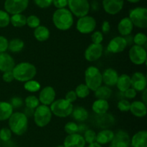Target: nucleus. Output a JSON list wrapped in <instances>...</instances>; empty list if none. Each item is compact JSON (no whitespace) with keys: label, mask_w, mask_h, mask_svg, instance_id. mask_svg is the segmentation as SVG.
Instances as JSON below:
<instances>
[{"label":"nucleus","mask_w":147,"mask_h":147,"mask_svg":"<svg viewBox=\"0 0 147 147\" xmlns=\"http://www.w3.org/2000/svg\"><path fill=\"white\" fill-rule=\"evenodd\" d=\"M71 114L73 115V119L79 122L85 121L88 118V111L85 108L81 107V106H78L76 109H73Z\"/></svg>","instance_id":"obj_29"},{"label":"nucleus","mask_w":147,"mask_h":147,"mask_svg":"<svg viewBox=\"0 0 147 147\" xmlns=\"http://www.w3.org/2000/svg\"><path fill=\"white\" fill-rule=\"evenodd\" d=\"M24 47V43L21 39L14 38L9 42L8 49L11 53H20L23 50Z\"/></svg>","instance_id":"obj_31"},{"label":"nucleus","mask_w":147,"mask_h":147,"mask_svg":"<svg viewBox=\"0 0 147 147\" xmlns=\"http://www.w3.org/2000/svg\"><path fill=\"white\" fill-rule=\"evenodd\" d=\"M50 110L53 114L60 118H65L70 116L73 110V106L71 103L65 98L54 100L50 105Z\"/></svg>","instance_id":"obj_5"},{"label":"nucleus","mask_w":147,"mask_h":147,"mask_svg":"<svg viewBox=\"0 0 147 147\" xmlns=\"http://www.w3.org/2000/svg\"><path fill=\"white\" fill-rule=\"evenodd\" d=\"M53 22L56 28L65 31L71 28L73 24V14L65 8L57 9L53 15Z\"/></svg>","instance_id":"obj_2"},{"label":"nucleus","mask_w":147,"mask_h":147,"mask_svg":"<svg viewBox=\"0 0 147 147\" xmlns=\"http://www.w3.org/2000/svg\"><path fill=\"white\" fill-rule=\"evenodd\" d=\"M10 23L14 27H22L26 25L27 17L22 14H13L10 17Z\"/></svg>","instance_id":"obj_32"},{"label":"nucleus","mask_w":147,"mask_h":147,"mask_svg":"<svg viewBox=\"0 0 147 147\" xmlns=\"http://www.w3.org/2000/svg\"><path fill=\"white\" fill-rule=\"evenodd\" d=\"M70 11L78 17L86 16L90 10V4L88 0H67Z\"/></svg>","instance_id":"obj_8"},{"label":"nucleus","mask_w":147,"mask_h":147,"mask_svg":"<svg viewBox=\"0 0 147 147\" xmlns=\"http://www.w3.org/2000/svg\"><path fill=\"white\" fill-rule=\"evenodd\" d=\"M53 4L57 9H63L67 5V0H53Z\"/></svg>","instance_id":"obj_49"},{"label":"nucleus","mask_w":147,"mask_h":147,"mask_svg":"<svg viewBox=\"0 0 147 147\" xmlns=\"http://www.w3.org/2000/svg\"><path fill=\"white\" fill-rule=\"evenodd\" d=\"M96 135L97 134H96V132L93 130H92V129H87L85 131L84 136H83L86 143L90 144L96 142Z\"/></svg>","instance_id":"obj_37"},{"label":"nucleus","mask_w":147,"mask_h":147,"mask_svg":"<svg viewBox=\"0 0 147 147\" xmlns=\"http://www.w3.org/2000/svg\"><path fill=\"white\" fill-rule=\"evenodd\" d=\"M91 40L94 44H101L103 40V33L100 31H96L92 34Z\"/></svg>","instance_id":"obj_43"},{"label":"nucleus","mask_w":147,"mask_h":147,"mask_svg":"<svg viewBox=\"0 0 147 147\" xmlns=\"http://www.w3.org/2000/svg\"><path fill=\"white\" fill-rule=\"evenodd\" d=\"M56 147H65L63 145H58V146H57Z\"/></svg>","instance_id":"obj_56"},{"label":"nucleus","mask_w":147,"mask_h":147,"mask_svg":"<svg viewBox=\"0 0 147 147\" xmlns=\"http://www.w3.org/2000/svg\"><path fill=\"white\" fill-rule=\"evenodd\" d=\"M34 109H29V108L26 107L25 110H24V113L27 117H31V116H33L34 115Z\"/></svg>","instance_id":"obj_52"},{"label":"nucleus","mask_w":147,"mask_h":147,"mask_svg":"<svg viewBox=\"0 0 147 147\" xmlns=\"http://www.w3.org/2000/svg\"><path fill=\"white\" fill-rule=\"evenodd\" d=\"M29 0H6L4 9L8 14H21L27 8Z\"/></svg>","instance_id":"obj_10"},{"label":"nucleus","mask_w":147,"mask_h":147,"mask_svg":"<svg viewBox=\"0 0 147 147\" xmlns=\"http://www.w3.org/2000/svg\"><path fill=\"white\" fill-rule=\"evenodd\" d=\"M116 86L120 91L124 93L131 88V77L127 74H122L119 76Z\"/></svg>","instance_id":"obj_28"},{"label":"nucleus","mask_w":147,"mask_h":147,"mask_svg":"<svg viewBox=\"0 0 147 147\" xmlns=\"http://www.w3.org/2000/svg\"><path fill=\"white\" fill-rule=\"evenodd\" d=\"M95 96L97 99H103L107 100L111 96L112 90L106 86H100L95 90Z\"/></svg>","instance_id":"obj_30"},{"label":"nucleus","mask_w":147,"mask_h":147,"mask_svg":"<svg viewBox=\"0 0 147 147\" xmlns=\"http://www.w3.org/2000/svg\"><path fill=\"white\" fill-rule=\"evenodd\" d=\"M142 102L145 104H146L147 103V89H145L143 92H142Z\"/></svg>","instance_id":"obj_53"},{"label":"nucleus","mask_w":147,"mask_h":147,"mask_svg":"<svg viewBox=\"0 0 147 147\" xmlns=\"http://www.w3.org/2000/svg\"><path fill=\"white\" fill-rule=\"evenodd\" d=\"M76 94L77 96V98H86V97L88 96L90 94V89L88 88V86L86 84H82L78 85L76 87Z\"/></svg>","instance_id":"obj_33"},{"label":"nucleus","mask_w":147,"mask_h":147,"mask_svg":"<svg viewBox=\"0 0 147 147\" xmlns=\"http://www.w3.org/2000/svg\"><path fill=\"white\" fill-rule=\"evenodd\" d=\"M129 56L131 63L134 65H141L146 62V51L142 46H132L129 52Z\"/></svg>","instance_id":"obj_11"},{"label":"nucleus","mask_w":147,"mask_h":147,"mask_svg":"<svg viewBox=\"0 0 147 147\" xmlns=\"http://www.w3.org/2000/svg\"><path fill=\"white\" fill-rule=\"evenodd\" d=\"M132 147H147L146 131H140L133 136L131 139Z\"/></svg>","instance_id":"obj_22"},{"label":"nucleus","mask_w":147,"mask_h":147,"mask_svg":"<svg viewBox=\"0 0 147 147\" xmlns=\"http://www.w3.org/2000/svg\"><path fill=\"white\" fill-rule=\"evenodd\" d=\"M11 137V131L8 128H3L0 130V141L7 142Z\"/></svg>","instance_id":"obj_41"},{"label":"nucleus","mask_w":147,"mask_h":147,"mask_svg":"<svg viewBox=\"0 0 147 147\" xmlns=\"http://www.w3.org/2000/svg\"><path fill=\"white\" fill-rule=\"evenodd\" d=\"M87 147H102V146L99 144H98L97 142H94V143L89 144Z\"/></svg>","instance_id":"obj_54"},{"label":"nucleus","mask_w":147,"mask_h":147,"mask_svg":"<svg viewBox=\"0 0 147 147\" xmlns=\"http://www.w3.org/2000/svg\"><path fill=\"white\" fill-rule=\"evenodd\" d=\"M0 145H1V141H0Z\"/></svg>","instance_id":"obj_58"},{"label":"nucleus","mask_w":147,"mask_h":147,"mask_svg":"<svg viewBox=\"0 0 147 147\" xmlns=\"http://www.w3.org/2000/svg\"><path fill=\"white\" fill-rule=\"evenodd\" d=\"M131 107V103H129V100H121L118 103V109L122 112H127L130 111Z\"/></svg>","instance_id":"obj_42"},{"label":"nucleus","mask_w":147,"mask_h":147,"mask_svg":"<svg viewBox=\"0 0 147 147\" xmlns=\"http://www.w3.org/2000/svg\"><path fill=\"white\" fill-rule=\"evenodd\" d=\"M10 104L12 106V108H16V109H18L20 108L21 106H22L23 105V100L20 97H14L11 99L10 100Z\"/></svg>","instance_id":"obj_45"},{"label":"nucleus","mask_w":147,"mask_h":147,"mask_svg":"<svg viewBox=\"0 0 147 147\" xmlns=\"http://www.w3.org/2000/svg\"><path fill=\"white\" fill-rule=\"evenodd\" d=\"M13 109L9 103L0 101V121L8 120L13 113Z\"/></svg>","instance_id":"obj_26"},{"label":"nucleus","mask_w":147,"mask_h":147,"mask_svg":"<svg viewBox=\"0 0 147 147\" xmlns=\"http://www.w3.org/2000/svg\"><path fill=\"white\" fill-rule=\"evenodd\" d=\"M9 41L4 36H0V53H5L8 50Z\"/></svg>","instance_id":"obj_44"},{"label":"nucleus","mask_w":147,"mask_h":147,"mask_svg":"<svg viewBox=\"0 0 147 147\" xmlns=\"http://www.w3.org/2000/svg\"><path fill=\"white\" fill-rule=\"evenodd\" d=\"M109 147H113V146H111H111H109Z\"/></svg>","instance_id":"obj_57"},{"label":"nucleus","mask_w":147,"mask_h":147,"mask_svg":"<svg viewBox=\"0 0 147 147\" xmlns=\"http://www.w3.org/2000/svg\"><path fill=\"white\" fill-rule=\"evenodd\" d=\"M2 79L6 83H11L14 80V76H13L12 70L11 71L4 72L2 76Z\"/></svg>","instance_id":"obj_48"},{"label":"nucleus","mask_w":147,"mask_h":147,"mask_svg":"<svg viewBox=\"0 0 147 147\" xmlns=\"http://www.w3.org/2000/svg\"><path fill=\"white\" fill-rule=\"evenodd\" d=\"M86 144L84 138L82 135L74 134L66 136L63 146L65 147H85Z\"/></svg>","instance_id":"obj_18"},{"label":"nucleus","mask_w":147,"mask_h":147,"mask_svg":"<svg viewBox=\"0 0 147 147\" xmlns=\"http://www.w3.org/2000/svg\"><path fill=\"white\" fill-rule=\"evenodd\" d=\"M65 131L68 135L74 134H78L79 132V126L76 123L73 121L68 122L65 125Z\"/></svg>","instance_id":"obj_36"},{"label":"nucleus","mask_w":147,"mask_h":147,"mask_svg":"<svg viewBox=\"0 0 147 147\" xmlns=\"http://www.w3.org/2000/svg\"><path fill=\"white\" fill-rule=\"evenodd\" d=\"M9 120V126L11 133L17 136L23 135L28 128L27 117L21 112H14L10 116Z\"/></svg>","instance_id":"obj_3"},{"label":"nucleus","mask_w":147,"mask_h":147,"mask_svg":"<svg viewBox=\"0 0 147 147\" xmlns=\"http://www.w3.org/2000/svg\"><path fill=\"white\" fill-rule=\"evenodd\" d=\"M96 27V20L93 17L88 15L80 17L76 24V29L82 34H89L93 32Z\"/></svg>","instance_id":"obj_9"},{"label":"nucleus","mask_w":147,"mask_h":147,"mask_svg":"<svg viewBox=\"0 0 147 147\" xmlns=\"http://www.w3.org/2000/svg\"><path fill=\"white\" fill-rule=\"evenodd\" d=\"M12 73L14 80L25 83L34 78L37 73V69L32 63L23 62L14 66Z\"/></svg>","instance_id":"obj_1"},{"label":"nucleus","mask_w":147,"mask_h":147,"mask_svg":"<svg viewBox=\"0 0 147 147\" xmlns=\"http://www.w3.org/2000/svg\"><path fill=\"white\" fill-rule=\"evenodd\" d=\"M101 30H102V32L104 33V34H107L110 32L111 30V25L109 24V22L108 21H104L102 24V27H101Z\"/></svg>","instance_id":"obj_51"},{"label":"nucleus","mask_w":147,"mask_h":147,"mask_svg":"<svg viewBox=\"0 0 147 147\" xmlns=\"http://www.w3.org/2000/svg\"><path fill=\"white\" fill-rule=\"evenodd\" d=\"M36 5L40 8H47L53 4V0H34Z\"/></svg>","instance_id":"obj_46"},{"label":"nucleus","mask_w":147,"mask_h":147,"mask_svg":"<svg viewBox=\"0 0 147 147\" xmlns=\"http://www.w3.org/2000/svg\"><path fill=\"white\" fill-rule=\"evenodd\" d=\"M115 134L112 131L105 129L101 131L96 135V142L100 145L107 144L113 140Z\"/></svg>","instance_id":"obj_25"},{"label":"nucleus","mask_w":147,"mask_h":147,"mask_svg":"<svg viewBox=\"0 0 147 147\" xmlns=\"http://www.w3.org/2000/svg\"><path fill=\"white\" fill-rule=\"evenodd\" d=\"M111 143V145L113 147H129L131 144V139L127 132L120 130L114 134L113 140Z\"/></svg>","instance_id":"obj_16"},{"label":"nucleus","mask_w":147,"mask_h":147,"mask_svg":"<svg viewBox=\"0 0 147 147\" xmlns=\"http://www.w3.org/2000/svg\"><path fill=\"white\" fill-rule=\"evenodd\" d=\"M85 84L90 90L95 91L98 88L102 86L103 79L100 70L95 66H90L85 72Z\"/></svg>","instance_id":"obj_4"},{"label":"nucleus","mask_w":147,"mask_h":147,"mask_svg":"<svg viewBox=\"0 0 147 147\" xmlns=\"http://www.w3.org/2000/svg\"><path fill=\"white\" fill-rule=\"evenodd\" d=\"M92 109L93 112L99 116L106 114L109 109V104L106 100L103 99H97L93 102L92 105Z\"/></svg>","instance_id":"obj_24"},{"label":"nucleus","mask_w":147,"mask_h":147,"mask_svg":"<svg viewBox=\"0 0 147 147\" xmlns=\"http://www.w3.org/2000/svg\"><path fill=\"white\" fill-rule=\"evenodd\" d=\"M10 23L9 14L6 11L0 10V27L4 28L7 27Z\"/></svg>","instance_id":"obj_38"},{"label":"nucleus","mask_w":147,"mask_h":147,"mask_svg":"<svg viewBox=\"0 0 147 147\" xmlns=\"http://www.w3.org/2000/svg\"><path fill=\"white\" fill-rule=\"evenodd\" d=\"M26 24L28 25L30 28H37L40 24V20L36 15H30L27 18V23Z\"/></svg>","instance_id":"obj_39"},{"label":"nucleus","mask_w":147,"mask_h":147,"mask_svg":"<svg viewBox=\"0 0 147 147\" xmlns=\"http://www.w3.org/2000/svg\"><path fill=\"white\" fill-rule=\"evenodd\" d=\"M130 111L132 114L138 118H142L146 115L147 109L145 103L142 101L136 100L131 103Z\"/></svg>","instance_id":"obj_21"},{"label":"nucleus","mask_w":147,"mask_h":147,"mask_svg":"<svg viewBox=\"0 0 147 147\" xmlns=\"http://www.w3.org/2000/svg\"><path fill=\"white\" fill-rule=\"evenodd\" d=\"M127 1L131 3H137L139 2V1H141V0H127Z\"/></svg>","instance_id":"obj_55"},{"label":"nucleus","mask_w":147,"mask_h":147,"mask_svg":"<svg viewBox=\"0 0 147 147\" xmlns=\"http://www.w3.org/2000/svg\"><path fill=\"white\" fill-rule=\"evenodd\" d=\"M123 0H103V7L106 13L111 15L118 14L123 9Z\"/></svg>","instance_id":"obj_17"},{"label":"nucleus","mask_w":147,"mask_h":147,"mask_svg":"<svg viewBox=\"0 0 147 147\" xmlns=\"http://www.w3.org/2000/svg\"><path fill=\"white\" fill-rule=\"evenodd\" d=\"M50 35V30L45 26H39L34 29V36L37 40L40 42L46 41L49 39Z\"/></svg>","instance_id":"obj_27"},{"label":"nucleus","mask_w":147,"mask_h":147,"mask_svg":"<svg viewBox=\"0 0 147 147\" xmlns=\"http://www.w3.org/2000/svg\"><path fill=\"white\" fill-rule=\"evenodd\" d=\"M103 47L101 44H90L84 53L85 58L89 62H94L101 57L103 55Z\"/></svg>","instance_id":"obj_12"},{"label":"nucleus","mask_w":147,"mask_h":147,"mask_svg":"<svg viewBox=\"0 0 147 147\" xmlns=\"http://www.w3.org/2000/svg\"><path fill=\"white\" fill-rule=\"evenodd\" d=\"M127 40L122 36H117L109 42L107 50L111 53H120L123 52L127 47Z\"/></svg>","instance_id":"obj_13"},{"label":"nucleus","mask_w":147,"mask_h":147,"mask_svg":"<svg viewBox=\"0 0 147 147\" xmlns=\"http://www.w3.org/2000/svg\"><path fill=\"white\" fill-rule=\"evenodd\" d=\"M51 110L50 107L45 105H40L38 106L34 109V121L38 127L42 128L49 124L52 119Z\"/></svg>","instance_id":"obj_6"},{"label":"nucleus","mask_w":147,"mask_h":147,"mask_svg":"<svg viewBox=\"0 0 147 147\" xmlns=\"http://www.w3.org/2000/svg\"><path fill=\"white\" fill-rule=\"evenodd\" d=\"M134 24L129 17H124L119 22L118 24V30L121 36H128L131 33Z\"/></svg>","instance_id":"obj_23"},{"label":"nucleus","mask_w":147,"mask_h":147,"mask_svg":"<svg viewBox=\"0 0 147 147\" xmlns=\"http://www.w3.org/2000/svg\"><path fill=\"white\" fill-rule=\"evenodd\" d=\"M134 42L136 44V45L142 46L145 45L146 44L147 42V37L145 34L142 32H139L134 36Z\"/></svg>","instance_id":"obj_40"},{"label":"nucleus","mask_w":147,"mask_h":147,"mask_svg":"<svg viewBox=\"0 0 147 147\" xmlns=\"http://www.w3.org/2000/svg\"><path fill=\"white\" fill-rule=\"evenodd\" d=\"M15 66L14 59L8 53H0V71H11Z\"/></svg>","instance_id":"obj_19"},{"label":"nucleus","mask_w":147,"mask_h":147,"mask_svg":"<svg viewBox=\"0 0 147 147\" xmlns=\"http://www.w3.org/2000/svg\"><path fill=\"white\" fill-rule=\"evenodd\" d=\"M65 99L71 103H73L74 101H76V99H77V96H76L75 90H70V91L67 92V93H66Z\"/></svg>","instance_id":"obj_47"},{"label":"nucleus","mask_w":147,"mask_h":147,"mask_svg":"<svg viewBox=\"0 0 147 147\" xmlns=\"http://www.w3.org/2000/svg\"><path fill=\"white\" fill-rule=\"evenodd\" d=\"M131 86L136 91L143 92L146 89V77L141 72H136L131 77Z\"/></svg>","instance_id":"obj_15"},{"label":"nucleus","mask_w":147,"mask_h":147,"mask_svg":"<svg viewBox=\"0 0 147 147\" xmlns=\"http://www.w3.org/2000/svg\"><path fill=\"white\" fill-rule=\"evenodd\" d=\"M24 103L26 105V107L29 109H35L38 106H40V101H39L38 98L34 96H29L24 100Z\"/></svg>","instance_id":"obj_35"},{"label":"nucleus","mask_w":147,"mask_h":147,"mask_svg":"<svg viewBox=\"0 0 147 147\" xmlns=\"http://www.w3.org/2000/svg\"><path fill=\"white\" fill-rule=\"evenodd\" d=\"M124 95L127 98L133 99L136 97V91L134 89L132 88H129L124 92Z\"/></svg>","instance_id":"obj_50"},{"label":"nucleus","mask_w":147,"mask_h":147,"mask_svg":"<svg viewBox=\"0 0 147 147\" xmlns=\"http://www.w3.org/2000/svg\"><path fill=\"white\" fill-rule=\"evenodd\" d=\"M118 78H119V74L113 68H108L104 70L102 73V79L103 82L105 83L106 86H114L116 85Z\"/></svg>","instance_id":"obj_20"},{"label":"nucleus","mask_w":147,"mask_h":147,"mask_svg":"<svg viewBox=\"0 0 147 147\" xmlns=\"http://www.w3.org/2000/svg\"><path fill=\"white\" fill-rule=\"evenodd\" d=\"M129 18L134 26L141 29L147 27V9L145 7H136L129 11Z\"/></svg>","instance_id":"obj_7"},{"label":"nucleus","mask_w":147,"mask_h":147,"mask_svg":"<svg viewBox=\"0 0 147 147\" xmlns=\"http://www.w3.org/2000/svg\"><path fill=\"white\" fill-rule=\"evenodd\" d=\"M24 88L26 90L30 92V93H35V92L40 90V84L36 80H30L29 81L25 82Z\"/></svg>","instance_id":"obj_34"},{"label":"nucleus","mask_w":147,"mask_h":147,"mask_svg":"<svg viewBox=\"0 0 147 147\" xmlns=\"http://www.w3.org/2000/svg\"><path fill=\"white\" fill-rule=\"evenodd\" d=\"M56 93L55 89L51 86H46L42 89L39 94V101L42 105L50 106L55 100Z\"/></svg>","instance_id":"obj_14"}]
</instances>
